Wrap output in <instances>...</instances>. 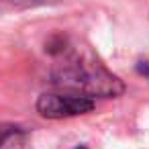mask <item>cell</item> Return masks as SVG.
<instances>
[{"instance_id": "1", "label": "cell", "mask_w": 149, "mask_h": 149, "mask_svg": "<svg viewBox=\"0 0 149 149\" xmlns=\"http://www.w3.org/2000/svg\"><path fill=\"white\" fill-rule=\"evenodd\" d=\"M63 61L53 65L49 78L51 84L63 88L72 94L88 96V98H118L125 92V84L120 78L110 74L100 61H96L90 53L68 49L61 53Z\"/></svg>"}, {"instance_id": "2", "label": "cell", "mask_w": 149, "mask_h": 149, "mask_svg": "<svg viewBox=\"0 0 149 149\" xmlns=\"http://www.w3.org/2000/svg\"><path fill=\"white\" fill-rule=\"evenodd\" d=\"M37 112L45 118H70V116H80L88 114L94 110V100L88 96L72 94V92H45L37 98L35 104Z\"/></svg>"}, {"instance_id": "3", "label": "cell", "mask_w": 149, "mask_h": 149, "mask_svg": "<svg viewBox=\"0 0 149 149\" xmlns=\"http://www.w3.org/2000/svg\"><path fill=\"white\" fill-rule=\"evenodd\" d=\"M23 135L25 131L17 125H0V149H15L17 145H23Z\"/></svg>"}, {"instance_id": "4", "label": "cell", "mask_w": 149, "mask_h": 149, "mask_svg": "<svg viewBox=\"0 0 149 149\" xmlns=\"http://www.w3.org/2000/svg\"><path fill=\"white\" fill-rule=\"evenodd\" d=\"M2 2L17 8H37V6H53L59 0H2Z\"/></svg>"}, {"instance_id": "5", "label": "cell", "mask_w": 149, "mask_h": 149, "mask_svg": "<svg viewBox=\"0 0 149 149\" xmlns=\"http://www.w3.org/2000/svg\"><path fill=\"white\" fill-rule=\"evenodd\" d=\"M137 70L149 80V63H147V61H139V63H137Z\"/></svg>"}, {"instance_id": "6", "label": "cell", "mask_w": 149, "mask_h": 149, "mask_svg": "<svg viewBox=\"0 0 149 149\" xmlns=\"http://www.w3.org/2000/svg\"><path fill=\"white\" fill-rule=\"evenodd\" d=\"M74 149H86V145H78V147H74Z\"/></svg>"}]
</instances>
